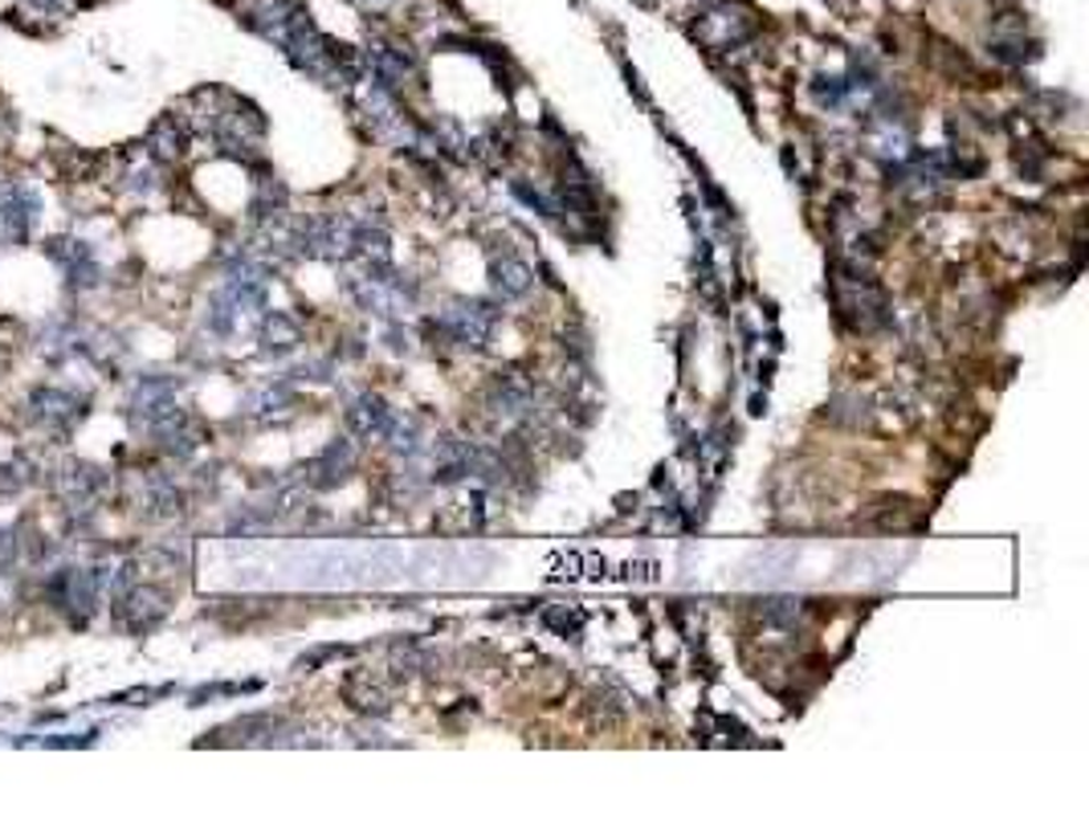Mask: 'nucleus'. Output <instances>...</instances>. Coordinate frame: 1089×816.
I'll list each match as a JSON object with an SVG mask.
<instances>
[{
    "label": "nucleus",
    "mask_w": 1089,
    "mask_h": 816,
    "mask_svg": "<svg viewBox=\"0 0 1089 816\" xmlns=\"http://www.w3.org/2000/svg\"><path fill=\"white\" fill-rule=\"evenodd\" d=\"M498 322V310L490 303H473V298H461L453 307L441 315V331L458 343V348H482L490 331H494Z\"/></svg>",
    "instance_id": "obj_1"
},
{
    "label": "nucleus",
    "mask_w": 1089,
    "mask_h": 816,
    "mask_svg": "<svg viewBox=\"0 0 1089 816\" xmlns=\"http://www.w3.org/2000/svg\"><path fill=\"white\" fill-rule=\"evenodd\" d=\"M755 29L751 13L743 4H730V9H718V13H706V21L698 25V38L706 45H735Z\"/></svg>",
    "instance_id": "obj_2"
},
{
    "label": "nucleus",
    "mask_w": 1089,
    "mask_h": 816,
    "mask_svg": "<svg viewBox=\"0 0 1089 816\" xmlns=\"http://www.w3.org/2000/svg\"><path fill=\"white\" fill-rule=\"evenodd\" d=\"M490 286H494V295L502 303H514V298H523L535 286V269L526 266L523 257H502V262L490 266Z\"/></svg>",
    "instance_id": "obj_3"
},
{
    "label": "nucleus",
    "mask_w": 1089,
    "mask_h": 816,
    "mask_svg": "<svg viewBox=\"0 0 1089 816\" xmlns=\"http://www.w3.org/2000/svg\"><path fill=\"white\" fill-rule=\"evenodd\" d=\"M413 57L392 45H372V74H376L380 91H401L404 82L413 78Z\"/></svg>",
    "instance_id": "obj_4"
},
{
    "label": "nucleus",
    "mask_w": 1089,
    "mask_h": 816,
    "mask_svg": "<svg viewBox=\"0 0 1089 816\" xmlns=\"http://www.w3.org/2000/svg\"><path fill=\"white\" fill-rule=\"evenodd\" d=\"M388 421H392L388 404L380 401V396H372V392H363L360 401L348 409V425L355 437H384Z\"/></svg>",
    "instance_id": "obj_5"
},
{
    "label": "nucleus",
    "mask_w": 1089,
    "mask_h": 816,
    "mask_svg": "<svg viewBox=\"0 0 1089 816\" xmlns=\"http://www.w3.org/2000/svg\"><path fill=\"white\" fill-rule=\"evenodd\" d=\"M343 695H348L351 707L363 710V714H384V710H388V690H384V682H376L372 674H351L348 686H343Z\"/></svg>",
    "instance_id": "obj_6"
},
{
    "label": "nucleus",
    "mask_w": 1089,
    "mask_h": 816,
    "mask_svg": "<svg viewBox=\"0 0 1089 816\" xmlns=\"http://www.w3.org/2000/svg\"><path fill=\"white\" fill-rule=\"evenodd\" d=\"M490 401H494V413H506V416H519L531 409V389H526L523 380H514V375H502L490 392Z\"/></svg>",
    "instance_id": "obj_7"
},
{
    "label": "nucleus",
    "mask_w": 1089,
    "mask_h": 816,
    "mask_svg": "<svg viewBox=\"0 0 1089 816\" xmlns=\"http://www.w3.org/2000/svg\"><path fill=\"white\" fill-rule=\"evenodd\" d=\"M800 613H804V604L792 601V596H767V601H759V616H764L767 625L792 629L796 621H800Z\"/></svg>",
    "instance_id": "obj_8"
},
{
    "label": "nucleus",
    "mask_w": 1089,
    "mask_h": 816,
    "mask_svg": "<svg viewBox=\"0 0 1089 816\" xmlns=\"http://www.w3.org/2000/svg\"><path fill=\"white\" fill-rule=\"evenodd\" d=\"M266 343L274 351H290L298 343V327L286 315H274V319L266 322Z\"/></svg>",
    "instance_id": "obj_9"
},
{
    "label": "nucleus",
    "mask_w": 1089,
    "mask_h": 816,
    "mask_svg": "<svg viewBox=\"0 0 1089 816\" xmlns=\"http://www.w3.org/2000/svg\"><path fill=\"white\" fill-rule=\"evenodd\" d=\"M547 625L559 633H576L579 629V613H567V608H552L547 613Z\"/></svg>",
    "instance_id": "obj_10"
}]
</instances>
